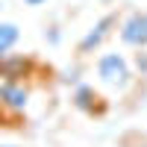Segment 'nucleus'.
Listing matches in <instances>:
<instances>
[{
  "label": "nucleus",
  "mask_w": 147,
  "mask_h": 147,
  "mask_svg": "<svg viewBox=\"0 0 147 147\" xmlns=\"http://www.w3.org/2000/svg\"><path fill=\"white\" fill-rule=\"evenodd\" d=\"M97 77H100L106 85H127L129 82V65L121 53H103L97 59Z\"/></svg>",
  "instance_id": "f257e3e1"
},
{
  "label": "nucleus",
  "mask_w": 147,
  "mask_h": 147,
  "mask_svg": "<svg viewBox=\"0 0 147 147\" xmlns=\"http://www.w3.org/2000/svg\"><path fill=\"white\" fill-rule=\"evenodd\" d=\"M30 103V91L27 85H21L18 80H3L0 82V106L9 112H24Z\"/></svg>",
  "instance_id": "f03ea898"
},
{
  "label": "nucleus",
  "mask_w": 147,
  "mask_h": 147,
  "mask_svg": "<svg viewBox=\"0 0 147 147\" xmlns=\"http://www.w3.org/2000/svg\"><path fill=\"white\" fill-rule=\"evenodd\" d=\"M121 41L129 47H144L147 44V12H132L121 24Z\"/></svg>",
  "instance_id": "7ed1b4c3"
},
{
  "label": "nucleus",
  "mask_w": 147,
  "mask_h": 147,
  "mask_svg": "<svg viewBox=\"0 0 147 147\" xmlns=\"http://www.w3.org/2000/svg\"><path fill=\"white\" fill-rule=\"evenodd\" d=\"M112 24H115V18H112V15H106V18L97 21L94 27L85 32V38L80 41V53H91L94 47H100V41L106 38V32H109V27H112Z\"/></svg>",
  "instance_id": "20e7f679"
},
{
  "label": "nucleus",
  "mask_w": 147,
  "mask_h": 147,
  "mask_svg": "<svg viewBox=\"0 0 147 147\" xmlns=\"http://www.w3.org/2000/svg\"><path fill=\"white\" fill-rule=\"evenodd\" d=\"M21 38V30L15 27V24H9V21H0V59L9 56V50L18 44Z\"/></svg>",
  "instance_id": "39448f33"
},
{
  "label": "nucleus",
  "mask_w": 147,
  "mask_h": 147,
  "mask_svg": "<svg viewBox=\"0 0 147 147\" xmlns=\"http://www.w3.org/2000/svg\"><path fill=\"white\" fill-rule=\"evenodd\" d=\"M24 3H27V6H41L44 0H24Z\"/></svg>",
  "instance_id": "423d86ee"
},
{
  "label": "nucleus",
  "mask_w": 147,
  "mask_h": 147,
  "mask_svg": "<svg viewBox=\"0 0 147 147\" xmlns=\"http://www.w3.org/2000/svg\"><path fill=\"white\" fill-rule=\"evenodd\" d=\"M0 9H3V0H0Z\"/></svg>",
  "instance_id": "0eeeda50"
},
{
  "label": "nucleus",
  "mask_w": 147,
  "mask_h": 147,
  "mask_svg": "<svg viewBox=\"0 0 147 147\" xmlns=\"http://www.w3.org/2000/svg\"><path fill=\"white\" fill-rule=\"evenodd\" d=\"M3 147H9V144H3Z\"/></svg>",
  "instance_id": "6e6552de"
}]
</instances>
